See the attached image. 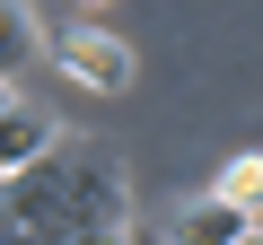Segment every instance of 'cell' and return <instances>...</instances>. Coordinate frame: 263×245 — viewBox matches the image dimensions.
Returning a JSON list of instances; mask_svg holds the SVG:
<instances>
[{
  "label": "cell",
  "instance_id": "cell-5",
  "mask_svg": "<svg viewBox=\"0 0 263 245\" xmlns=\"http://www.w3.org/2000/svg\"><path fill=\"white\" fill-rule=\"evenodd\" d=\"M44 44H53V35L35 27V9H27V0H0V79H18Z\"/></svg>",
  "mask_w": 263,
  "mask_h": 245
},
{
  "label": "cell",
  "instance_id": "cell-1",
  "mask_svg": "<svg viewBox=\"0 0 263 245\" xmlns=\"http://www.w3.org/2000/svg\"><path fill=\"white\" fill-rule=\"evenodd\" d=\"M132 193L123 158L88 132H53L27 167H0V236H123Z\"/></svg>",
  "mask_w": 263,
  "mask_h": 245
},
{
  "label": "cell",
  "instance_id": "cell-6",
  "mask_svg": "<svg viewBox=\"0 0 263 245\" xmlns=\"http://www.w3.org/2000/svg\"><path fill=\"white\" fill-rule=\"evenodd\" d=\"M219 193H237V201L263 210V149H237V158L219 167Z\"/></svg>",
  "mask_w": 263,
  "mask_h": 245
},
{
  "label": "cell",
  "instance_id": "cell-2",
  "mask_svg": "<svg viewBox=\"0 0 263 245\" xmlns=\"http://www.w3.org/2000/svg\"><path fill=\"white\" fill-rule=\"evenodd\" d=\"M44 53H53V70H62L70 88H97V96H123L132 79H141V62H132V44H123L114 27H62Z\"/></svg>",
  "mask_w": 263,
  "mask_h": 245
},
{
  "label": "cell",
  "instance_id": "cell-3",
  "mask_svg": "<svg viewBox=\"0 0 263 245\" xmlns=\"http://www.w3.org/2000/svg\"><path fill=\"white\" fill-rule=\"evenodd\" d=\"M254 219H263L254 201H237V193H219V184H211L202 201L167 210V236H176V245H228V236H246Z\"/></svg>",
  "mask_w": 263,
  "mask_h": 245
},
{
  "label": "cell",
  "instance_id": "cell-4",
  "mask_svg": "<svg viewBox=\"0 0 263 245\" xmlns=\"http://www.w3.org/2000/svg\"><path fill=\"white\" fill-rule=\"evenodd\" d=\"M35 149H53V114L27 105V96H9L0 105V167H27Z\"/></svg>",
  "mask_w": 263,
  "mask_h": 245
}]
</instances>
